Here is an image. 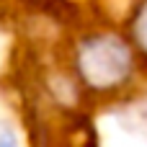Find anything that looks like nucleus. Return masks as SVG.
Here are the masks:
<instances>
[{"label": "nucleus", "instance_id": "f03ea898", "mask_svg": "<svg viewBox=\"0 0 147 147\" xmlns=\"http://www.w3.org/2000/svg\"><path fill=\"white\" fill-rule=\"evenodd\" d=\"M127 36L137 52V57L147 65V0H137L129 21H127Z\"/></svg>", "mask_w": 147, "mask_h": 147}, {"label": "nucleus", "instance_id": "f257e3e1", "mask_svg": "<svg viewBox=\"0 0 147 147\" xmlns=\"http://www.w3.org/2000/svg\"><path fill=\"white\" fill-rule=\"evenodd\" d=\"M137 59L140 57L129 36L116 31H96L80 39L75 52V72L90 93H114L132 80Z\"/></svg>", "mask_w": 147, "mask_h": 147}, {"label": "nucleus", "instance_id": "7ed1b4c3", "mask_svg": "<svg viewBox=\"0 0 147 147\" xmlns=\"http://www.w3.org/2000/svg\"><path fill=\"white\" fill-rule=\"evenodd\" d=\"M0 147H18V137L10 124L0 121Z\"/></svg>", "mask_w": 147, "mask_h": 147}]
</instances>
